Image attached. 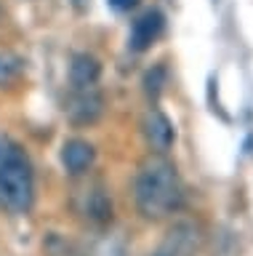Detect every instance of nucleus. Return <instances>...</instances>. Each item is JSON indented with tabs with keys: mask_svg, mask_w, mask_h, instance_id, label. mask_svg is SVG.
I'll return each instance as SVG.
<instances>
[{
	"mask_svg": "<svg viewBox=\"0 0 253 256\" xmlns=\"http://www.w3.org/2000/svg\"><path fill=\"white\" fill-rule=\"evenodd\" d=\"M35 200V182L32 168L19 147L3 142L0 150V206L8 214H27Z\"/></svg>",
	"mask_w": 253,
	"mask_h": 256,
	"instance_id": "2",
	"label": "nucleus"
},
{
	"mask_svg": "<svg viewBox=\"0 0 253 256\" xmlns=\"http://www.w3.org/2000/svg\"><path fill=\"white\" fill-rule=\"evenodd\" d=\"M21 75V59L13 54H0V86L16 83Z\"/></svg>",
	"mask_w": 253,
	"mask_h": 256,
	"instance_id": "10",
	"label": "nucleus"
},
{
	"mask_svg": "<svg viewBox=\"0 0 253 256\" xmlns=\"http://www.w3.org/2000/svg\"><path fill=\"white\" fill-rule=\"evenodd\" d=\"M197 243H200V232H197V227L189 224V222H181V224H173V227L168 230L165 240L152 256H195Z\"/></svg>",
	"mask_w": 253,
	"mask_h": 256,
	"instance_id": "4",
	"label": "nucleus"
},
{
	"mask_svg": "<svg viewBox=\"0 0 253 256\" xmlns=\"http://www.w3.org/2000/svg\"><path fill=\"white\" fill-rule=\"evenodd\" d=\"M101 75V64L88 54H77L72 64H69V80H72L75 91H83V88H93L96 80Z\"/></svg>",
	"mask_w": 253,
	"mask_h": 256,
	"instance_id": "8",
	"label": "nucleus"
},
{
	"mask_svg": "<svg viewBox=\"0 0 253 256\" xmlns=\"http://www.w3.org/2000/svg\"><path fill=\"white\" fill-rule=\"evenodd\" d=\"M93 158H96V150H93L91 142L85 139H69L61 147V163L69 174H85L93 166Z\"/></svg>",
	"mask_w": 253,
	"mask_h": 256,
	"instance_id": "7",
	"label": "nucleus"
},
{
	"mask_svg": "<svg viewBox=\"0 0 253 256\" xmlns=\"http://www.w3.org/2000/svg\"><path fill=\"white\" fill-rule=\"evenodd\" d=\"M163 14L160 11H147L141 14L136 22H133V30H131V48L133 51H147L149 46L160 38L163 32Z\"/></svg>",
	"mask_w": 253,
	"mask_h": 256,
	"instance_id": "6",
	"label": "nucleus"
},
{
	"mask_svg": "<svg viewBox=\"0 0 253 256\" xmlns=\"http://www.w3.org/2000/svg\"><path fill=\"white\" fill-rule=\"evenodd\" d=\"M163 83H165V70L163 67H155V70H149L147 78H144V91L152 96V99H157L160 91H163Z\"/></svg>",
	"mask_w": 253,
	"mask_h": 256,
	"instance_id": "11",
	"label": "nucleus"
},
{
	"mask_svg": "<svg viewBox=\"0 0 253 256\" xmlns=\"http://www.w3.org/2000/svg\"><path fill=\"white\" fill-rule=\"evenodd\" d=\"M101 96L93 91V88H83V91H75L67 102V118L77 126H88L96 123L101 118Z\"/></svg>",
	"mask_w": 253,
	"mask_h": 256,
	"instance_id": "5",
	"label": "nucleus"
},
{
	"mask_svg": "<svg viewBox=\"0 0 253 256\" xmlns=\"http://www.w3.org/2000/svg\"><path fill=\"white\" fill-rule=\"evenodd\" d=\"M80 211H83V216H88V219H93V222H107L109 216H112V203H109L107 192L96 184V187L85 190Z\"/></svg>",
	"mask_w": 253,
	"mask_h": 256,
	"instance_id": "9",
	"label": "nucleus"
},
{
	"mask_svg": "<svg viewBox=\"0 0 253 256\" xmlns=\"http://www.w3.org/2000/svg\"><path fill=\"white\" fill-rule=\"evenodd\" d=\"M109 6H112V8H117V11H125V8L136 6V0H109Z\"/></svg>",
	"mask_w": 253,
	"mask_h": 256,
	"instance_id": "12",
	"label": "nucleus"
},
{
	"mask_svg": "<svg viewBox=\"0 0 253 256\" xmlns=\"http://www.w3.org/2000/svg\"><path fill=\"white\" fill-rule=\"evenodd\" d=\"M141 134H144L149 150H155L157 155H163L165 150H171L173 136H176L168 115H165L163 110H157V107L144 112V118H141Z\"/></svg>",
	"mask_w": 253,
	"mask_h": 256,
	"instance_id": "3",
	"label": "nucleus"
},
{
	"mask_svg": "<svg viewBox=\"0 0 253 256\" xmlns=\"http://www.w3.org/2000/svg\"><path fill=\"white\" fill-rule=\"evenodd\" d=\"M133 200L144 219H165L179 211L184 203V187H181L179 171L168 158L149 155L139 166L133 179Z\"/></svg>",
	"mask_w": 253,
	"mask_h": 256,
	"instance_id": "1",
	"label": "nucleus"
}]
</instances>
